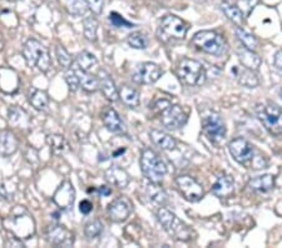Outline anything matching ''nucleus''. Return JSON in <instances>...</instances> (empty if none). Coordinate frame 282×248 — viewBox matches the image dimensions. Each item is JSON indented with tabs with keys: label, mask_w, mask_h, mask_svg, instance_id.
<instances>
[{
	"label": "nucleus",
	"mask_w": 282,
	"mask_h": 248,
	"mask_svg": "<svg viewBox=\"0 0 282 248\" xmlns=\"http://www.w3.org/2000/svg\"><path fill=\"white\" fill-rule=\"evenodd\" d=\"M162 76V69L158 67L154 63H142L138 68H137L136 73H134L133 79L138 83L143 84H153L158 79Z\"/></svg>",
	"instance_id": "16"
},
{
	"label": "nucleus",
	"mask_w": 282,
	"mask_h": 248,
	"mask_svg": "<svg viewBox=\"0 0 282 248\" xmlns=\"http://www.w3.org/2000/svg\"><path fill=\"white\" fill-rule=\"evenodd\" d=\"M176 184L182 196L188 202H198L204 197V188L201 184L191 176H180L176 178Z\"/></svg>",
	"instance_id": "10"
},
{
	"label": "nucleus",
	"mask_w": 282,
	"mask_h": 248,
	"mask_svg": "<svg viewBox=\"0 0 282 248\" xmlns=\"http://www.w3.org/2000/svg\"><path fill=\"white\" fill-rule=\"evenodd\" d=\"M108 19H109V22L112 23L113 26H115V28H133L134 24H132V23H129L128 20H126L125 18L122 17L120 14H118V13L113 12L110 13L109 17H108Z\"/></svg>",
	"instance_id": "41"
},
{
	"label": "nucleus",
	"mask_w": 282,
	"mask_h": 248,
	"mask_svg": "<svg viewBox=\"0 0 282 248\" xmlns=\"http://www.w3.org/2000/svg\"><path fill=\"white\" fill-rule=\"evenodd\" d=\"M280 96H281V98H282V89L280 91Z\"/></svg>",
	"instance_id": "48"
},
{
	"label": "nucleus",
	"mask_w": 282,
	"mask_h": 248,
	"mask_svg": "<svg viewBox=\"0 0 282 248\" xmlns=\"http://www.w3.org/2000/svg\"><path fill=\"white\" fill-rule=\"evenodd\" d=\"M97 64H98V60H97V58L94 57L92 53L84 50V52L79 53L78 54L77 65L80 70H84V72H91V70H93L94 68L97 67Z\"/></svg>",
	"instance_id": "29"
},
{
	"label": "nucleus",
	"mask_w": 282,
	"mask_h": 248,
	"mask_svg": "<svg viewBox=\"0 0 282 248\" xmlns=\"http://www.w3.org/2000/svg\"><path fill=\"white\" fill-rule=\"evenodd\" d=\"M29 103H30L36 110H43L48 107L49 97L44 91L34 89V91L29 94Z\"/></svg>",
	"instance_id": "33"
},
{
	"label": "nucleus",
	"mask_w": 282,
	"mask_h": 248,
	"mask_svg": "<svg viewBox=\"0 0 282 248\" xmlns=\"http://www.w3.org/2000/svg\"><path fill=\"white\" fill-rule=\"evenodd\" d=\"M86 2H87V4H88L89 9H91L94 14L96 15L102 14L103 5H104L103 0H86Z\"/></svg>",
	"instance_id": "43"
},
{
	"label": "nucleus",
	"mask_w": 282,
	"mask_h": 248,
	"mask_svg": "<svg viewBox=\"0 0 282 248\" xmlns=\"http://www.w3.org/2000/svg\"><path fill=\"white\" fill-rule=\"evenodd\" d=\"M23 55L28 67L36 68L41 72H48L52 65L51 54L47 47H44L36 39H28L23 48Z\"/></svg>",
	"instance_id": "2"
},
{
	"label": "nucleus",
	"mask_w": 282,
	"mask_h": 248,
	"mask_svg": "<svg viewBox=\"0 0 282 248\" xmlns=\"http://www.w3.org/2000/svg\"><path fill=\"white\" fill-rule=\"evenodd\" d=\"M98 192H99V194H101L102 197H109L110 194H112V189H110L109 187H107V186L99 187Z\"/></svg>",
	"instance_id": "46"
},
{
	"label": "nucleus",
	"mask_w": 282,
	"mask_h": 248,
	"mask_svg": "<svg viewBox=\"0 0 282 248\" xmlns=\"http://www.w3.org/2000/svg\"><path fill=\"white\" fill-rule=\"evenodd\" d=\"M129 47H132V48L134 49H146L147 47H148V38H147V35L144 33H142V31H134V33L129 34L128 35V39H127Z\"/></svg>",
	"instance_id": "35"
},
{
	"label": "nucleus",
	"mask_w": 282,
	"mask_h": 248,
	"mask_svg": "<svg viewBox=\"0 0 282 248\" xmlns=\"http://www.w3.org/2000/svg\"><path fill=\"white\" fill-rule=\"evenodd\" d=\"M237 57H238L239 63L245 68H249L251 70H257L261 65V58L255 53V50L247 49L246 47H241L237 49Z\"/></svg>",
	"instance_id": "22"
},
{
	"label": "nucleus",
	"mask_w": 282,
	"mask_h": 248,
	"mask_svg": "<svg viewBox=\"0 0 282 248\" xmlns=\"http://www.w3.org/2000/svg\"><path fill=\"white\" fill-rule=\"evenodd\" d=\"M192 44L197 49L212 55H223L228 49L225 39L212 30H202L194 34Z\"/></svg>",
	"instance_id": "4"
},
{
	"label": "nucleus",
	"mask_w": 282,
	"mask_h": 248,
	"mask_svg": "<svg viewBox=\"0 0 282 248\" xmlns=\"http://www.w3.org/2000/svg\"><path fill=\"white\" fill-rule=\"evenodd\" d=\"M178 79L189 87L202 86L206 81V70L204 65L194 59L183 58L177 68Z\"/></svg>",
	"instance_id": "6"
},
{
	"label": "nucleus",
	"mask_w": 282,
	"mask_h": 248,
	"mask_svg": "<svg viewBox=\"0 0 282 248\" xmlns=\"http://www.w3.org/2000/svg\"><path fill=\"white\" fill-rule=\"evenodd\" d=\"M102 232L103 223L99 220H93L84 226V234H86L89 239L97 238V237L101 236Z\"/></svg>",
	"instance_id": "38"
},
{
	"label": "nucleus",
	"mask_w": 282,
	"mask_h": 248,
	"mask_svg": "<svg viewBox=\"0 0 282 248\" xmlns=\"http://www.w3.org/2000/svg\"><path fill=\"white\" fill-rule=\"evenodd\" d=\"M9 222L10 231L14 234V237L19 239L29 238L35 232V223H34L33 217L26 208L20 207V205H17L12 211Z\"/></svg>",
	"instance_id": "3"
},
{
	"label": "nucleus",
	"mask_w": 282,
	"mask_h": 248,
	"mask_svg": "<svg viewBox=\"0 0 282 248\" xmlns=\"http://www.w3.org/2000/svg\"><path fill=\"white\" fill-rule=\"evenodd\" d=\"M99 88H101L103 96L109 102H117L119 99V92H118L112 76L105 70H99Z\"/></svg>",
	"instance_id": "20"
},
{
	"label": "nucleus",
	"mask_w": 282,
	"mask_h": 248,
	"mask_svg": "<svg viewBox=\"0 0 282 248\" xmlns=\"http://www.w3.org/2000/svg\"><path fill=\"white\" fill-rule=\"evenodd\" d=\"M104 178L110 186H114L117 188H126L129 184V174L123 168L118 166H112L104 172Z\"/></svg>",
	"instance_id": "19"
},
{
	"label": "nucleus",
	"mask_w": 282,
	"mask_h": 248,
	"mask_svg": "<svg viewBox=\"0 0 282 248\" xmlns=\"http://www.w3.org/2000/svg\"><path fill=\"white\" fill-rule=\"evenodd\" d=\"M273 63H275L276 69H277L280 73H282V50H278V52L276 53Z\"/></svg>",
	"instance_id": "45"
},
{
	"label": "nucleus",
	"mask_w": 282,
	"mask_h": 248,
	"mask_svg": "<svg viewBox=\"0 0 282 248\" xmlns=\"http://www.w3.org/2000/svg\"><path fill=\"white\" fill-rule=\"evenodd\" d=\"M228 150H230L231 155L236 162L239 164L250 166L251 167L252 159L255 157V149L251 143L244 138H236L232 139L228 143Z\"/></svg>",
	"instance_id": "9"
},
{
	"label": "nucleus",
	"mask_w": 282,
	"mask_h": 248,
	"mask_svg": "<svg viewBox=\"0 0 282 248\" xmlns=\"http://www.w3.org/2000/svg\"><path fill=\"white\" fill-rule=\"evenodd\" d=\"M55 55L58 58V62L62 65L64 69H69L70 65H72V57H70L69 52L62 46L55 47Z\"/></svg>",
	"instance_id": "39"
},
{
	"label": "nucleus",
	"mask_w": 282,
	"mask_h": 248,
	"mask_svg": "<svg viewBox=\"0 0 282 248\" xmlns=\"http://www.w3.org/2000/svg\"><path fill=\"white\" fill-rule=\"evenodd\" d=\"M79 79H80V86L88 93H94L99 89V79L96 76L89 74V72H84V70L79 69L78 72Z\"/></svg>",
	"instance_id": "30"
},
{
	"label": "nucleus",
	"mask_w": 282,
	"mask_h": 248,
	"mask_svg": "<svg viewBox=\"0 0 282 248\" xmlns=\"http://www.w3.org/2000/svg\"><path fill=\"white\" fill-rule=\"evenodd\" d=\"M146 196L153 204H163L167 200V194L158 182L149 181L146 186Z\"/></svg>",
	"instance_id": "26"
},
{
	"label": "nucleus",
	"mask_w": 282,
	"mask_h": 248,
	"mask_svg": "<svg viewBox=\"0 0 282 248\" xmlns=\"http://www.w3.org/2000/svg\"><path fill=\"white\" fill-rule=\"evenodd\" d=\"M157 218L165 228V231L177 241L188 242L193 238L192 237V234H193L192 229L183 221H181L175 213L168 211L167 208L160 207L157 212Z\"/></svg>",
	"instance_id": "1"
},
{
	"label": "nucleus",
	"mask_w": 282,
	"mask_h": 248,
	"mask_svg": "<svg viewBox=\"0 0 282 248\" xmlns=\"http://www.w3.org/2000/svg\"><path fill=\"white\" fill-rule=\"evenodd\" d=\"M249 187L254 191L260 192V193H266L275 187V177L272 174L255 177L249 182Z\"/></svg>",
	"instance_id": "23"
},
{
	"label": "nucleus",
	"mask_w": 282,
	"mask_h": 248,
	"mask_svg": "<svg viewBox=\"0 0 282 248\" xmlns=\"http://www.w3.org/2000/svg\"><path fill=\"white\" fill-rule=\"evenodd\" d=\"M256 114L261 123L273 136L282 134V108L276 104H258Z\"/></svg>",
	"instance_id": "7"
},
{
	"label": "nucleus",
	"mask_w": 282,
	"mask_h": 248,
	"mask_svg": "<svg viewBox=\"0 0 282 248\" xmlns=\"http://www.w3.org/2000/svg\"><path fill=\"white\" fill-rule=\"evenodd\" d=\"M205 133L213 143H220L226 137V126L222 118L216 113L207 115L202 120Z\"/></svg>",
	"instance_id": "12"
},
{
	"label": "nucleus",
	"mask_w": 282,
	"mask_h": 248,
	"mask_svg": "<svg viewBox=\"0 0 282 248\" xmlns=\"http://www.w3.org/2000/svg\"><path fill=\"white\" fill-rule=\"evenodd\" d=\"M47 143L51 147V152L53 154H62L68 149L67 141L60 134H49L47 137Z\"/></svg>",
	"instance_id": "31"
},
{
	"label": "nucleus",
	"mask_w": 282,
	"mask_h": 248,
	"mask_svg": "<svg viewBox=\"0 0 282 248\" xmlns=\"http://www.w3.org/2000/svg\"><path fill=\"white\" fill-rule=\"evenodd\" d=\"M233 178H232L231 176H228V174H222V176L218 177V179L212 187L213 194L220 197V198H225V197L231 196V194L233 193Z\"/></svg>",
	"instance_id": "21"
},
{
	"label": "nucleus",
	"mask_w": 282,
	"mask_h": 248,
	"mask_svg": "<svg viewBox=\"0 0 282 248\" xmlns=\"http://www.w3.org/2000/svg\"><path fill=\"white\" fill-rule=\"evenodd\" d=\"M47 241L54 247H72L74 244V234L63 224H52L47 228Z\"/></svg>",
	"instance_id": "11"
},
{
	"label": "nucleus",
	"mask_w": 282,
	"mask_h": 248,
	"mask_svg": "<svg viewBox=\"0 0 282 248\" xmlns=\"http://www.w3.org/2000/svg\"><path fill=\"white\" fill-rule=\"evenodd\" d=\"M131 212L132 205L126 198L114 199L112 203H109L107 208L108 217L114 223H122L127 221Z\"/></svg>",
	"instance_id": "15"
},
{
	"label": "nucleus",
	"mask_w": 282,
	"mask_h": 248,
	"mask_svg": "<svg viewBox=\"0 0 282 248\" xmlns=\"http://www.w3.org/2000/svg\"><path fill=\"white\" fill-rule=\"evenodd\" d=\"M19 148V139L14 133L7 129H0V155L9 157Z\"/></svg>",
	"instance_id": "18"
},
{
	"label": "nucleus",
	"mask_w": 282,
	"mask_h": 248,
	"mask_svg": "<svg viewBox=\"0 0 282 248\" xmlns=\"http://www.w3.org/2000/svg\"><path fill=\"white\" fill-rule=\"evenodd\" d=\"M65 81H67L68 87H69L70 92H77L80 87V79H79L78 72L75 69H68L65 72Z\"/></svg>",
	"instance_id": "40"
},
{
	"label": "nucleus",
	"mask_w": 282,
	"mask_h": 248,
	"mask_svg": "<svg viewBox=\"0 0 282 248\" xmlns=\"http://www.w3.org/2000/svg\"><path fill=\"white\" fill-rule=\"evenodd\" d=\"M103 123H104L105 128L109 132L115 134H127V127L126 123L123 122V119L120 118V115L118 114V112L113 108L105 110L103 113Z\"/></svg>",
	"instance_id": "17"
},
{
	"label": "nucleus",
	"mask_w": 282,
	"mask_h": 248,
	"mask_svg": "<svg viewBox=\"0 0 282 248\" xmlns=\"http://www.w3.org/2000/svg\"><path fill=\"white\" fill-rule=\"evenodd\" d=\"M79 211H80V213H83V215H89V213L93 211V204H92V202H89L88 199L82 200V202L79 203Z\"/></svg>",
	"instance_id": "44"
},
{
	"label": "nucleus",
	"mask_w": 282,
	"mask_h": 248,
	"mask_svg": "<svg viewBox=\"0 0 282 248\" xmlns=\"http://www.w3.org/2000/svg\"><path fill=\"white\" fill-rule=\"evenodd\" d=\"M258 0H237L238 8L241 9V12L244 13L245 17H249V15L251 14V12L255 9Z\"/></svg>",
	"instance_id": "42"
},
{
	"label": "nucleus",
	"mask_w": 282,
	"mask_h": 248,
	"mask_svg": "<svg viewBox=\"0 0 282 248\" xmlns=\"http://www.w3.org/2000/svg\"><path fill=\"white\" fill-rule=\"evenodd\" d=\"M163 126L168 129H180L187 123V114L180 105H170L162 112L160 117Z\"/></svg>",
	"instance_id": "14"
},
{
	"label": "nucleus",
	"mask_w": 282,
	"mask_h": 248,
	"mask_svg": "<svg viewBox=\"0 0 282 248\" xmlns=\"http://www.w3.org/2000/svg\"><path fill=\"white\" fill-rule=\"evenodd\" d=\"M236 34H237V38L239 39V42H241V43L244 44V47H246L247 49L256 50L258 48L257 39L255 38L251 33L246 31L245 29L238 28L236 30Z\"/></svg>",
	"instance_id": "36"
},
{
	"label": "nucleus",
	"mask_w": 282,
	"mask_h": 248,
	"mask_svg": "<svg viewBox=\"0 0 282 248\" xmlns=\"http://www.w3.org/2000/svg\"><path fill=\"white\" fill-rule=\"evenodd\" d=\"M8 119L13 126L20 127L29 123V115L26 114L25 110L20 109L19 107L14 105V107H10L9 110H8Z\"/></svg>",
	"instance_id": "32"
},
{
	"label": "nucleus",
	"mask_w": 282,
	"mask_h": 248,
	"mask_svg": "<svg viewBox=\"0 0 282 248\" xmlns=\"http://www.w3.org/2000/svg\"><path fill=\"white\" fill-rule=\"evenodd\" d=\"M97 30H98V22L96 18L89 17L83 20V33L87 40L94 43L97 40Z\"/></svg>",
	"instance_id": "34"
},
{
	"label": "nucleus",
	"mask_w": 282,
	"mask_h": 248,
	"mask_svg": "<svg viewBox=\"0 0 282 248\" xmlns=\"http://www.w3.org/2000/svg\"><path fill=\"white\" fill-rule=\"evenodd\" d=\"M234 73H236L237 80H238V83L241 84L242 87H246V88H256L258 84H260L257 75L255 74L254 70L249 69V68H236Z\"/></svg>",
	"instance_id": "25"
},
{
	"label": "nucleus",
	"mask_w": 282,
	"mask_h": 248,
	"mask_svg": "<svg viewBox=\"0 0 282 248\" xmlns=\"http://www.w3.org/2000/svg\"><path fill=\"white\" fill-rule=\"evenodd\" d=\"M3 48V38H2V35H0V49Z\"/></svg>",
	"instance_id": "47"
},
{
	"label": "nucleus",
	"mask_w": 282,
	"mask_h": 248,
	"mask_svg": "<svg viewBox=\"0 0 282 248\" xmlns=\"http://www.w3.org/2000/svg\"><path fill=\"white\" fill-rule=\"evenodd\" d=\"M53 202L62 211H68L73 207L75 202V191L69 181H64L59 184L53 194Z\"/></svg>",
	"instance_id": "13"
},
{
	"label": "nucleus",
	"mask_w": 282,
	"mask_h": 248,
	"mask_svg": "<svg viewBox=\"0 0 282 248\" xmlns=\"http://www.w3.org/2000/svg\"><path fill=\"white\" fill-rule=\"evenodd\" d=\"M119 98L129 108H137L139 105V92L133 87L123 86L120 87Z\"/></svg>",
	"instance_id": "27"
},
{
	"label": "nucleus",
	"mask_w": 282,
	"mask_h": 248,
	"mask_svg": "<svg viewBox=\"0 0 282 248\" xmlns=\"http://www.w3.org/2000/svg\"><path fill=\"white\" fill-rule=\"evenodd\" d=\"M141 171L148 181L160 182L167 174V166L152 149H144L141 154Z\"/></svg>",
	"instance_id": "5"
},
{
	"label": "nucleus",
	"mask_w": 282,
	"mask_h": 248,
	"mask_svg": "<svg viewBox=\"0 0 282 248\" xmlns=\"http://www.w3.org/2000/svg\"><path fill=\"white\" fill-rule=\"evenodd\" d=\"M7 2H14V0H7Z\"/></svg>",
	"instance_id": "49"
},
{
	"label": "nucleus",
	"mask_w": 282,
	"mask_h": 248,
	"mask_svg": "<svg viewBox=\"0 0 282 248\" xmlns=\"http://www.w3.org/2000/svg\"><path fill=\"white\" fill-rule=\"evenodd\" d=\"M149 136H151L152 142H153L155 146L159 147V148L165 150H173L176 148V144H177L176 143V139L173 137H171L170 134L165 133V132L153 129V131H151Z\"/></svg>",
	"instance_id": "24"
},
{
	"label": "nucleus",
	"mask_w": 282,
	"mask_h": 248,
	"mask_svg": "<svg viewBox=\"0 0 282 248\" xmlns=\"http://www.w3.org/2000/svg\"><path fill=\"white\" fill-rule=\"evenodd\" d=\"M221 9H222L223 14H225L228 19L232 20L234 24H237V25L242 24L245 15L238 7H236V5H232L231 3H228V2H222L221 3Z\"/></svg>",
	"instance_id": "28"
},
{
	"label": "nucleus",
	"mask_w": 282,
	"mask_h": 248,
	"mask_svg": "<svg viewBox=\"0 0 282 248\" xmlns=\"http://www.w3.org/2000/svg\"><path fill=\"white\" fill-rule=\"evenodd\" d=\"M187 26L183 20L176 15H167L160 22L158 28V36L162 42H170L173 39H183L187 34Z\"/></svg>",
	"instance_id": "8"
},
{
	"label": "nucleus",
	"mask_w": 282,
	"mask_h": 248,
	"mask_svg": "<svg viewBox=\"0 0 282 248\" xmlns=\"http://www.w3.org/2000/svg\"><path fill=\"white\" fill-rule=\"evenodd\" d=\"M67 8L70 14L75 17H82L89 9L86 0H67Z\"/></svg>",
	"instance_id": "37"
}]
</instances>
